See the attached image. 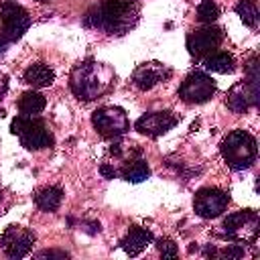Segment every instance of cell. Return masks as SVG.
Masks as SVG:
<instances>
[{
  "instance_id": "cell-6",
  "label": "cell",
  "mask_w": 260,
  "mask_h": 260,
  "mask_svg": "<svg viewBox=\"0 0 260 260\" xmlns=\"http://www.w3.org/2000/svg\"><path fill=\"white\" fill-rule=\"evenodd\" d=\"M91 124L98 130V134L104 136V138H120L130 128L126 112L122 108H118V106L98 108L93 112V116H91Z\"/></svg>"
},
{
  "instance_id": "cell-28",
  "label": "cell",
  "mask_w": 260,
  "mask_h": 260,
  "mask_svg": "<svg viewBox=\"0 0 260 260\" xmlns=\"http://www.w3.org/2000/svg\"><path fill=\"white\" fill-rule=\"evenodd\" d=\"M6 47H8V43H6L4 39H0V55H2L4 51H6Z\"/></svg>"
},
{
  "instance_id": "cell-15",
  "label": "cell",
  "mask_w": 260,
  "mask_h": 260,
  "mask_svg": "<svg viewBox=\"0 0 260 260\" xmlns=\"http://www.w3.org/2000/svg\"><path fill=\"white\" fill-rule=\"evenodd\" d=\"M24 81L32 87H49L55 81V71L45 63H32L24 71Z\"/></svg>"
},
{
  "instance_id": "cell-5",
  "label": "cell",
  "mask_w": 260,
  "mask_h": 260,
  "mask_svg": "<svg viewBox=\"0 0 260 260\" xmlns=\"http://www.w3.org/2000/svg\"><path fill=\"white\" fill-rule=\"evenodd\" d=\"M0 39H4L8 45L18 41L26 28L30 26V16L28 12L14 2H2L0 4Z\"/></svg>"
},
{
  "instance_id": "cell-30",
  "label": "cell",
  "mask_w": 260,
  "mask_h": 260,
  "mask_svg": "<svg viewBox=\"0 0 260 260\" xmlns=\"http://www.w3.org/2000/svg\"><path fill=\"white\" fill-rule=\"evenodd\" d=\"M41 2H47V0H41Z\"/></svg>"
},
{
  "instance_id": "cell-1",
  "label": "cell",
  "mask_w": 260,
  "mask_h": 260,
  "mask_svg": "<svg viewBox=\"0 0 260 260\" xmlns=\"http://www.w3.org/2000/svg\"><path fill=\"white\" fill-rule=\"evenodd\" d=\"M138 20V6L130 0H102L83 16V24L110 35H124Z\"/></svg>"
},
{
  "instance_id": "cell-23",
  "label": "cell",
  "mask_w": 260,
  "mask_h": 260,
  "mask_svg": "<svg viewBox=\"0 0 260 260\" xmlns=\"http://www.w3.org/2000/svg\"><path fill=\"white\" fill-rule=\"evenodd\" d=\"M156 248H158V252H160L165 258H175V256L179 254V248H177V244H175L173 240H169V238H162V240H158V242H156Z\"/></svg>"
},
{
  "instance_id": "cell-25",
  "label": "cell",
  "mask_w": 260,
  "mask_h": 260,
  "mask_svg": "<svg viewBox=\"0 0 260 260\" xmlns=\"http://www.w3.org/2000/svg\"><path fill=\"white\" fill-rule=\"evenodd\" d=\"M100 173H102V177H104V179H116V175H118V173H116V169H114V167H110V165H106V162L100 167Z\"/></svg>"
},
{
  "instance_id": "cell-8",
  "label": "cell",
  "mask_w": 260,
  "mask_h": 260,
  "mask_svg": "<svg viewBox=\"0 0 260 260\" xmlns=\"http://www.w3.org/2000/svg\"><path fill=\"white\" fill-rule=\"evenodd\" d=\"M223 39V30L217 26H203L199 30H193L187 35V49L193 59H203L209 53H213Z\"/></svg>"
},
{
  "instance_id": "cell-12",
  "label": "cell",
  "mask_w": 260,
  "mask_h": 260,
  "mask_svg": "<svg viewBox=\"0 0 260 260\" xmlns=\"http://www.w3.org/2000/svg\"><path fill=\"white\" fill-rule=\"evenodd\" d=\"M177 122H179V118L173 112H167V110L165 112H148L134 122V128L140 134H146L150 138H158L165 132H169Z\"/></svg>"
},
{
  "instance_id": "cell-18",
  "label": "cell",
  "mask_w": 260,
  "mask_h": 260,
  "mask_svg": "<svg viewBox=\"0 0 260 260\" xmlns=\"http://www.w3.org/2000/svg\"><path fill=\"white\" fill-rule=\"evenodd\" d=\"M63 191L59 187H43L41 191L35 193V203L43 211H55L61 205Z\"/></svg>"
},
{
  "instance_id": "cell-7",
  "label": "cell",
  "mask_w": 260,
  "mask_h": 260,
  "mask_svg": "<svg viewBox=\"0 0 260 260\" xmlns=\"http://www.w3.org/2000/svg\"><path fill=\"white\" fill-rule=\"evenodd\" d=\"M213 93H215V81L203 71L189 73L179 85V98L185 104H203L211 100Z\"/></svg>"
},
{
  "instance_id": "cell-4",
  "label": "cell",
  "mask_w": 260,
  "mask_h": 260,
  "mask_svg": "<svg viewBox=\"0 0 260 260\" xmlns=\"http://www.w3.org/2000/svg\"><path fill=\"white\" fill-rule=\"evenodd\" d=\"M10 132L20 138V144L28 150H41L53 144V134L47 128V124L37 116H22L18 114L12 124Z\"/></svg>"
},
{
  "instance_id": "cell-9",
  "label": "cell",
  "mask_w": 260,
  "mask_h": 260,
  "mask_svg": "<svg viewBox=\"0 0 260 260\" xmlns=\"http://www.w3.org/2000/svg\"><path fill=\"white\" fill-rule=\"evenodd\" d=\"M230 203V195L221 189H215V187H205V189H199L195 193V199H193V207H195V213L205 217V219H211V217H217L225 211Z\"/></svg>"
},
{
  "instance_id": "cell-14",
  "label": "cell",
  "mask_w": 260,
  "mask_h": 260,
  "mask_svg": "<svg viewBox=\"0 0 260 260\" xmlns=\"http://www.w3.org/2000/svg\"><path fill=\"white\" fill-rule=\"evenodd\" d=\"M154 240L152 232L146 230V228H140V225H132L128 230V234L124 236V240L120 242V246L124 248V252L128 256H138L150 242Z\"/></svg>"
},
{
  "instance_id": "cell-26",
  "label": "cell",
  "mask_w": 260,
  "mask_h": 260,
  "mask_svg": "<svg viewBox=\"0 0 260 260\" xmlns=\"http://www.w3.org/2000/svg\"><path fill=\"white\" fill-rule=\"evenodd\" d=\"M6 89H8V77L4 73H0V98L6 93Z\"/></svg>"
},
{
  "instance_id": "cell-29",
  "label": "cell",
  "mask_w": 260,
  "mask_h": 260,
  "mask_svg": "<svg viewBox=\"0 0 260 260\" xmlns=\"http://www.w3.org/2000/svg\"><path fill=\"white\" fill-rule=\"evenodd\" d=\"M0 197H2V191H0Z\"/></svg>"
},
{
  "instance_id": "cell-22",
  "label": "cell",
  "mask_w": 260,
  "mask_h": 260,
  "mask_svg": "<svg viewBox=\"0 0 260 260\" xmlns=\"http://www.w3.org/2000/svg\"><path fill=\"white\" fill-rule=\"evenodd\" d=\"M246 254V250H244V246H240V244H228L223 250H217V256L219 258H228V260H238V258H242Z\"/></svg>"
},
{
  "instance_id": "cell-21",
  "label": "cell",
  "mask_w": 260,
  "mask_h": 260,
  "mask_svg": "<svg viewBox=\"0 0 260 260\" xmlns=\"http://www.w3.org/2000/svg\"><path fill=\"white\" fill-rule=\"evenodd\" d=\"M219 16V8L215 2L211 0H203L199 6H197V20L203 22V24H211L215 18Z\"/></svg>"
},
{
  "instance_id": "cell-13",
  "label": "cell",
  "mask_w": 260,
  "mask_h": 260,
  "mask_svg": "<svg viewBox=\"0 0 260 260\" xmlns=\"http://www.w3.org/2000/svg\"><path fill=\"white\" fill-rule=\"evenodd\" d=\"M171 77V69L158 61H150V63H142L134 69L132 73V81L138 89H152L156 83L165 81Z\"/></svg>"
},
{
  "instance_id": "cell-2",
  "label": "cell",
  "mask_w": 260,
  "mask_h": 260,
  "mask_svg": "<svg viewBox=\"0 0 260 260\" xmlns=\"http://www.w3.org/2000/svg\"><path fill=\"white\" fill-rule=\"evenodd\" d=\"M112 83H114V71L108 65L98 63L93 59L81 61L79 65L73 67L69 75V87L73 95L83 102H91L100 98L112 87Z\"/></svg>"
},
{
  "instance_id": "cell-20",
  "label": "cell",
  "mask_w": 260,
  "mask_h": 260,
  "mask_svg": "<svg viewBox=\"0 0 260 260\" xmlns=\"http://www.w3.org/2000/svg\"><path fill=\"white\" fill-rule=\"evenodd\" d=\"M236 12H238V16L242 18V22L246 26L254 28L258 24V6H256L254 0H240L236 4Z\"/></svg>"
},
{
  "instance_id": "cell-11",
  "label": "cell",
  "mask_w": 260,
  "mask_h": 260,
  "mask_svg": "<svg viewBox=\"0 0 260 260\" xmlns=\"http://www.w3.org/2000/svg\"><path fill=\"white\" fill-rule=\"evenodd\" d=\"M2 248L10 258H22L32 250L35 234L22 225H8L2 234Z\"/></svg>"
},
{
  "instance_id": "cell-3",
  "label": "cell",
  "mask_w": 260,
  "mask_h": 260,
  "mask_svg": "<svg viewBox=\"0 0 260 260\" xmlns=\"http://www.w3.org/2000/svg\"><path fill=\"white\" fill-rule=\"evenodd\" d=\"M256 138L246 130H232L219 144V152L230 169L244 171L252 167L256 158Z\"/></svg>"
},
{
  "instance_id": "cell-27",
  "label": "cell",
  "mask_w": 260,
  "mask_h": 260,
  "mask_svg": "<svg viewBox=\"0 0 260 260\" xmlns=\"http://www.w3.org/2000/svg\"><path fill=\"white\" fill-rule=\"evenodd\" d=\"M110 152H112V154H116V156H120V154H122V150H120V144H118V142H114V144L110 146Z\"/></svg>"
},
{
  "instance_id": "cell-16",
  "label": "cell",
  "mask_w": 260,
  "mask_h": 260,
  "mask_svg": "<svg viewBox=\"0 0 260 260\" xmlns=\"http://www.w3.org/2000/svg\"><path fill=\"white\" fill-rule=\"evenodd\" d=\"M203 67L207 71H215V73H232L236 69L234 57L225 51H213L207 57H203Z\"/></svg>"
},
{
  "instance_id": "cell-19",
  "label": "cell",
  "mask_w": 260,
  "mask_h": 260,
  "mask_svg": "<svg viewBox=\"0 0 260 260\" xmlns=\"http://www.w3.org/2000/svg\"><path fill=\"white\" fill-rule=\"evenodd\" d=\"M122 177H124V181H128V183H142V181H146V179L150 177V169H148L146 160L134 158V160H130V162L122 169Z\"/></svg>"
},
{
  "instance_id": "cell-10",
  "label": "cell",
  "mask_w": 260,
  "mask_h": 260,
  "mask_svg": "<svg viewBox=\"0 0 260 260\" xmlns=\"http://www.w3.org/2000/svg\"><path fill=\"white\" fill-rule=\"evenodd\" d=\"M223 232H225V238L230 240H252L248 236V232L252 236L258 234V213L254 209H244V211H236V213H230L225 219H223Z\"/></svg>"
},
{
  "instance_id": "cell-24",
  "label": "cell",
  "mask_w": 260,
  "mask_h": 260,
  "mask_svg": "<svg viewBox=\"0 0 260 260\" xmlns=\"http://www.w3.org/2000/svg\"><path fill=\"white\" fill-rule=\"evenodd\" d=\"M35 258H69V254L67 252H63V250H43V252H39V254H35Z\"/></svg>"
},
{
  "instance_id": "cell-17",
  "label": "cell",
  "mask_w": 260,
  "mask_h": 260,
  "mask_svg": "<svg viewBox=\"0 0 260 260\" xmlns=\"http://www.w3.org/2000/svg\"><path fill=\"white\" fill-rule=\"evenodd\" d=\"M45 106H47V100L39 91H24L18 100V112L22 116H37L45 110Z\"/></svg>"
}]
</instances>
